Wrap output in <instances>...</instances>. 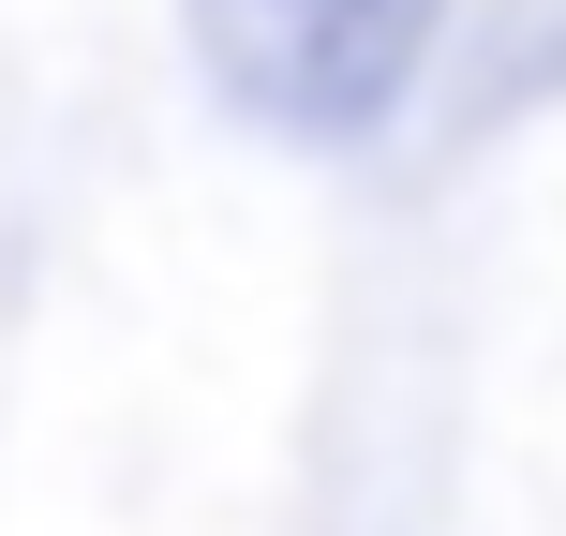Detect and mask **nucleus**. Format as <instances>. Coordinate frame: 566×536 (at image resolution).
I'll use <instances>...</instances> for the list:
<instances>
[{
    "label": "nucleus",
    "instance_id": "1",
    "mask_svg": "<svg viewBox=\"0 0 566 536\" xmlns=\"http://www.w3.org/2000/svg\"><path fill=\"white\" fill-rule=\"evenodd\" d=\"M448 0H195L209 75L269 119V135H373L418 75Z\"/></svg>",
    "mask_w": 566,
    "mask_h": 536
}]
</instances>
